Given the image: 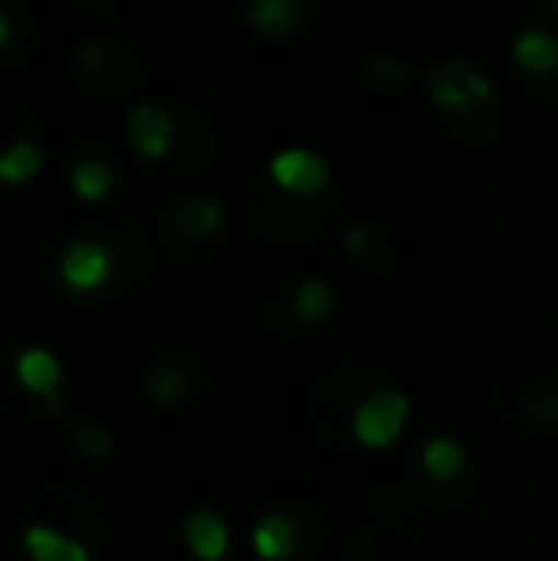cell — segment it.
<instances>
[{
  "instance_id": "1",
  "label": "cell",
  "mask_w": 558,
  "mask_h": 561,
  "mask_svg": "<svg viewBox=\"0 0 558 561\" xmlns=\"http://www.w3.org/2000/svg\"><path fill=\"white\" fill-rule=\"evenodd\" d=\"M424 96L444 118V130L467 153H490L505 134V107L482 61L447 58L424 73Z\"/></svg>"
},
{
  "instance_id": "2",
  "label": "cell",
  "mask_w": 558,
  "mask_h": 561,
  "mask_svg": "<svg viewBox=\"0 0 558 561\" xmlns=\"http://www.w3.org/2000/svg\"><path fill=\"white\" fill-rule=\"evenodd\" d=\"M486 405L501 424L524 436H558V359L509 352L486 370Z\"/></svg>"
},
{
  "instance_id": "3",
  "label": "cell",
  "mask_w": 558,
  "mask_h": 561,
  "mask_svg": "<svg viewBox=\"0 0 558 561\" xmlns=\"http://www.w3.org/2000/svg\"><path fill=\"white\" fill-rule=\"evenodd\" d=\"M387 382H395V378H390V370L379 359L356 355V359L329 363L321 375H314L306 382L303 398H298V416H303L306 432L326 450H349L356 444L352 439L356 405Z\"/></svg>"
},
{
  "instance_id": "4",
  "label": "cell",
  "mask_w": 558,
  "mask_h": 561,
  "mask_svg": "<svg viewBox=\"0 0 558 561\" xmlns=\"http://www.w3.org/2000/svg\"><path fill=\"white\" fill-rule=\"evenodd\" d=\"M246 215L257 241L283 252L310 249L314 241H321L337 226L341 207H337V195L329 187L318 195H298L280 187L269 172H257L253 184H249Z\"/></svg>"
},
{
  "instance_id": "5",
  "label": "cell",
  "mask_w": 558,
  "mask_h": 561,
  "mask_svg": "<svg viewBox=\"0 0 558 561\" xmlns=\"http://www.w3.org/2000/svg\"><path fill=\"white\" fill-rule=\"evenodd\" d=\"M230 210L218 195L187 192L161 215V244L180 267H210L230 252Z\"/></svg>"
},
{
  "instance_id": "6",
  "label": "cell",
  "mask_w": 558,
  "mask_h": 561,
  "mask_svg": "<svg viewBox=\"0 0 558 561\" xmlns=\"http://www.w3.org/2000/svg\"><path fill=\"white\" fill-rule=\"evenodd\" d=\"M77 73L92 92H104L107 100H127L146 89L149 73L138 54L119 43H89L77 54Z\"/></svg>"
},
{
  "instance_id": "7",
  "label": "cell",
  "mask_w": 558,
  "mask_h": 561,
  "mask_svg": "<svg viewBox=\"0 0 558 561\" xmlns=\"http://www.w3.org/2000/svg\"><path fill=\"white\" fill-rule=\"evenodd\" d=\"M341 249L367 275H395L410 260V241L387 218H356L344 229Z\"/></svg>"
},
{
  "instance_id": "8",
  "label": "cell",
  "mask_w": 558,
  "mask_h": 561,
  "mask_svg": "<svg viewBox=\"0 0 558 561\" xmlns=\"http://www.w3.org/2000/svg\"><path fill=\"white\" fill-rule=\"evenodd\" d=\"M344 561H440L421 524H383L367 519Z\"/></svg>"
},
{
  "instance_id": "9",
  "label": "cell",
  "mask_w": 558,
  "mask_h": 561,
  "mask_svg": "<svg viewBox=\"0 0 558 561\" xmlns=\"http://www.w3.org/2000/svg\"><path fill=\"white\" fill-rule=\"evenodd\" d=\"M406 416H410V398H406L395 382H387V386H379V390H372L356 405V416H352V439L367 450H383L402 436Z\"/></svg>"
},
{
  "instance_id": "10",
  "label": "cell",
  "mask_w": 558,
  "mask_h": 561,
  "mask_svg": "<svg viewBox=\"0 0 558 561\" xmlns=\"http://www.w3.org/2000/svg\"><path fill=\"white\" fill-rule=\"evenodd\" d=\"M115 272H119V256H115V244L104 237H77L61 249L58 275L73 295L104 290L115 279Z\"/></svg>"
},
{
  "instance_id": "11",
  "label": "cell",
  "mask_w": 558,
  "mask_h": 561,
  "mask_svg": "<svg viewBox=\"0 0 558 561\" xmlns=\"http://www.w3.org/2000/svg\"><path fill=\"white\" fill-rule=\"evenodd\" d=\"M172 112H176V138H172L169 164L176 176H200V172H207L215 164L218 130L192 104H172Z\"/></svg>"
},
{
  "instance_id": "12",
  "label": "cell",
  "mask_w": 558,
  "mask_h": 561,
  "mask_svg": "<svg viewBox=\"0 0 558 561\" xmlns=\"http://www.w3.org/2000/svg\"><path fill=\"white\" fill-rule=\"evenodd\" d=\"M364 512L367 519H383V524H421L429 519V504L410 481V470L402 473H383L364 489Z\"/></svg>"
},
{
  "instance_id": "13",
  "label": "cell",
  "mask_w": 558,
  "mask_h": 561,
  "mask_svg": "<svg viewBox=\"0 0 558 561\" xmlns=\"http://www.w3.org/2000/svg\"><path fill=\"white\" fill-rule=\"evenodd\" d=\"M127 138H130V149H135L146 164L169 161L172 138H176V112H172V104L138 100L127 115Z\"/></svg>"
},
{
  "instance_id": "14",
  "label": "cell",
  "mask_w": 558,
  "mask_h": 561,
  "mask_svg": "<svg viewBox=\"0 0 558 561\" xmlns=\"http://www.w3.org/2000/svg\"><path fill=\"white\" fill-rule=\"evenodd\" d=\"M207 375L195 359L187 355H164L153 367L141 375V390L146 398H153L157 405H180V401H192L203 390Z\"/></svg>"
},
{
  "instance_id": "15",
  "label": "cell",
  "mask_w": 558,
  "mask_h": 561,
  "mask_svg": "<svg viewBox=\"0 0 558 561\" xmlns=\"http://www.w3.org/2000/svg\"><path fill=\"white\" fill-rule=\"evenodd\" d=\"M318 0H241L249 31L261 38H295L310 27Z\"/></svg>"
},
{
  "instance_id": "16",
  "label": "cell",
  "mask_w": 558,
  "mask_h": 561,
  "mask_svg": "<svg viewBox=\"0 0 558 561\" xmlns=\"http://www.w3.org/2000/svg\"><path fill=\"white\" fill-rule=\"evenodd\" d=\"M253 550L261 561H295L303 550V524L291 508H269L253 527Z\"/></svg>"
},
{
  "instance_id": "17",
  "label": "cell",
  "mask_w": 558,
  "mask_h": 561,
  "mask_svg": "<svg viewBox=\"0 0 558 561\" xmlns=\"http://www.w3.org/2000/svg\"><path fill=\"white\" fill-rule=\"evenodd\" d=\"M264 172L280 187L298 195H318L329 187V164L318 153H310V149H283V153L272 157V164Z\"/></svg>"
},
{
  "instance_id": "18",
  "label": "cell",
  "mask_w": 558,
  "mask_h": 561,
  "mask_svg": "<svg viewBox=\"0 0 558 561\" xmlns=\"http://www.w3.org/2000/svg\"><path fill=\"white\" fill-rule=\"evenodd\" d=\"M257 325L276 344H298L306 336V329L298 325L295 310H291V275H280L264 287L261 302H257Z\"/></svg>"
},
{
  "instance_id": "19",
  "label": "cell",
  "mask_w": 558,
  "mask_h": 561,
  "mask_svg": "<svg viewBox=\"0 0 558 561\" xmlns=\"http://www.w3.org/2000/svg\"><path fill=\"white\" fill-rule=\"evenodd\" d=\"M15 382L23 386L27 393H35V398L46 401V409H54V413H61V363L54 352H46V347H23L20 355H15Z\"/></svg>"
},
{
  "instance_id": "20",
  "label": "cell",
  "mask_w": 558,
  "mask_h": 561,
  "mask_svg": "<svg viewBox=\"0 0 558 561\" xmlns=\"http://www.w3.org/2000/svg\"><path fill=\"white\" fill-rule=\"evenodd\" d=\"M337 290L326 275H291V310H295L298 325L310 333V329L326 325L333 318Z\"/></svg>"
},
{
  "instance_id": "21",
  "label": "cell",
  "mask_w": 558,
  "mask_h": 561,
  "mask_svg": "<svg viewBox=\"0 0 558 561\" xmlns=\"http://www.w3.org/2000/svg\"><path fill=\"white\" fill-rule=\"evenodd\" d=\"M184 547L200 561H223L230 554V524L210 508L192 512L184 519Z\"/></svg>"
},
{
  "instance_id": "22",
  "label": "cell",
  "mask_w": 558,
  "mask_h": 561,
  "mask_svg": "<svg viewBox=\"0 0 558 561\" xmlns=\"http://www.w3.org/2000/svg\"><path fill=\"white\" fill-rule=\"evenodd\" d=\"M513 61L521 77H551L558 73V35L544 27H528L516 35Z\"/></svg>"
},
{
  "instance_id": "23",
  "label": "cell",
  "mask_w": 558,
  "mask_h": 561,
  "mask_svg": "<svg viewBox=\"0 0 558 561\" xmlns=\"http://www.w3.org/2000/svg\"><path fill=\"white\" fill-rule=\"evenodd\" d=\"M23 547H27L31 561H92V550L81 539L54 524H31L23 531Z\"/></svg>"
},
{
  "instance_id": "24",
  "label": "cell",
  "mask_w": 558,
  "mask_h": 561,
  "mask_svg": "<svg viewBox=\"0 0 558 561\" xmlns=\"http://www.w3.org/2000/svg\"><path fill=\"white\" fill-rule=\"evenodd\" d=\"M43 146L31 138H15L8 141L4 149H0V184L8 187H20V184H31V180L43 172Z\"/></svg>"
},
{
  "instance_id": "25",
  "label": "cell",
  "mask_w": 558,
  "mask_h": 561,
  "mask_svg": "<svg viewBox=\"0 0 558 561\" xmlns=\"http://www.w3.org/2000/svg\"><path fill=\"white\" fill-rule=\"evenodd\" d=\"M69 187L81 203H100L115 192V169L104 157H81L69 169Z\"/></svg>"
},
{
  "instance_id": "26",
  "label": "cell",
  "mask_w": 558,
  "mask_h": 561,
  "mask_svg": "<svg viewBox=\"0 0 558 561\" xmlns=\"http://www.w3.org/2000/svg\"><path fill=\"white\" fill-rule=\"evenodd\" d=\"M467 470V455H463L459 439L452 436H432L421 450V473L432 481H455Z\"/></svg>"
},
{
  "instance_id": "27",
  "label": "cell",
  "mask_w": 558,
  "mask_h": 561,
  "mask_svg": "<svg viewBox=\"0 0 558 561\" xmlns=\"http://www.w3.org/2000/svg\"><path fill=\"white\" fill-rule=\"evenodd\" d=\"M364 84L372 92H383V96H402V92L413 89V69L402 58L375 54V58L364 61Z\"/></svg>"
},
{
  "instance_id": "28",
  "label": "cell",
  "mask_w": 558,
  "mask_h": 561,
  "mask_svg": "<svg viewBox=\"0 0 558 561\" xmlns=\"http://www.w3.org/2000/svg\"><path fill=\"white\" fill-rule=\"evenodd\" d=\"M69 436H73V444L84 458H107L115 450V436L92 416H81V421L69 424Z\"/></svg>"
},
{
  "instance_id": "29",
  "label": "cell",
  "mask_w": 558,
  "mask_h": 561,
  "mask_svg": "<svg viewBox=\"0 0 558 561\" xmlns=\"http://www.w3.org/2000/svg\"><path fill=\"white\" fill-rule=\"evenodd\" d=\"M146 561H200L192 554V550L184 547V542H172V539H157L153 547H149V554H146Z\"/></svg>"
},
{
  "instance_id": "30",
  "label": "cell",
  "mask_w": 558,
  "mask_h": 561,
  "mask_svg": "<svg viewBox=\"0 0 558 561\" xmlns=\"http://www.w3.org/2000/svg\"><path fill=\"white\" fill-rule=\"evenodd\" d=\"M12 43V20H8V12L0 8V50Z\"/></svg>"
},
{
  "instance_id": "31",
  "label": "cell",
  "mask_w": 558,
  "mask_h": 561,
  "mask_svg": "<svg viewBox=\"0 0 558 561\" xmlns=\"http://www.w3.org/2000/svg\"><path fill=\"white\" fill-rule=\"evenodd\" d=\"M536 12L547 15L551 23H558V0H536Z\"/></svg>"
}]
</instances>
